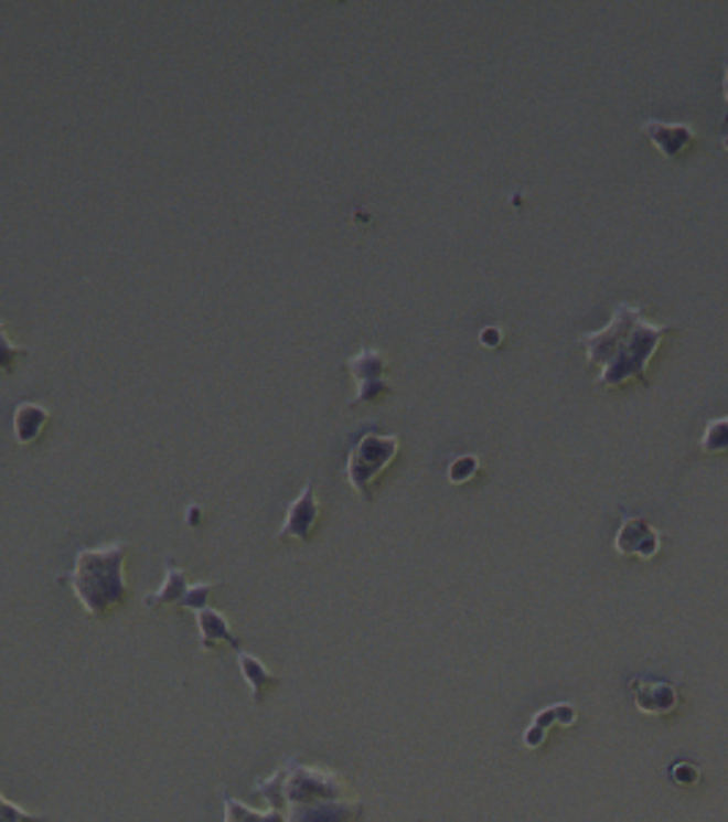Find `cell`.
Segmentation results:
<instances>
[{"instance_id": "7c38bea8", "label": "cell", "mask_w": 728, "mask_h": 822, "mask_svg": "<svg viewBox=\"0 0 728 822\" xmlns=\"http://www.w3.org/2000/svg\"><path fill=\"white\" fill-rule=\"evenodd\" d=\"M197 628H201V650L203 653H208V650H214L217 644H231L233 650H242V642H238V637H233L231 631V622H227V617L222 615V611L217 609H203L197 611Z\"/></svg>"}, {"instance_id": "5bb4252c", "label": "cell", "mask_w": 728, "mask_h": 822, "mask_svg": "<svg viewBox=\"0 0 728 822\" xmlns=\"http://www.w3.org/2000/svg\"><path fill=\"white\" fill-rule=\"evenodd\" d=\"M236 661H238V672H242V677L247 680L249 691H253V702H255V705H260V702H264L266 691H269L271 685L280 683V677H277L275 672H269V666H266L260 658L244 653V650H238Z\"/></svg>"}, {"instance_id": "8fae6325", "label": "cell", "mask_w": 728, "mask_h": 822, "mask_svg": "<svg viewBox=\"0 0 728 822\" xmlns=\"http://www.w3.org/2000/svg\"><path fill=\"white\" fill-rule=\"evenodd\" d=\"M186 589H190V576H186L184 568H179V565L168 557L164 559L162 584H159L153 593L146 595L143 606L148 611H157V609H162V606H179Z\"/></svg>"}, {"instance_id": "7402d4cb", "label": "cell", "mask_w": 728, "mask_h": 822, "mask_svg": "<svg viewBox=\"0 0 728 822\" xmlns=\"http://www.w3.org/2000/svg\"><path fill=\"white\" fill-rule=\"evenodd\" d=\"M0 822H44L42 814H31L22 807L11 803L9 798L0 792Z\"/></svg>"}, {"instance_id": "9a60e30c", "label": "cell", "mask_w": 728, "mask_h": 822, "mask_svg": "<svg viewBox=\"0 0 728 822\" xmlns=\"http://www.w3.org/2000/svg\"><path fill=\"white\" fill-rule=\"evenodd\" d=\"M532 724L548 729V733H550V727H576L578 711L570 705V702H556V705L543 707V711L532 718Z\"/></svg>"}, {"instance_id": "484cf974", "label": "cell", "mask_w": 728, "mask_h": 822, "mask_svg": "<svg viewBox=\"0 0 728 822\" xmlns=\"http://www.w3.org/2000/svg\"><path fill=\"white\" fill-rule=\"evenodd\" d=\"M724 96H726V102H728V61H726V66H724Z\"/></svg>"}, {"instance_id": "5b68a950", "label": "cell", "mask_w": 728, "mask_h": 822, "mask_svg": "<svg viewBox=\"0 0 728 822\" xmlns=\"http://www.w3.org/2000/svg\"><path fill=\"white\" fill-rule=\"evenodd\" d=\"M349 373L356 382V395L351 398V406L373 404L375 398H381L384 393H389V382H386V354L378 349H360V354L351 356L345 362Z\"/></svg>"}, {"instance_id": "52a82bcc", "label": "cell", "mask_w": 728, "mask_h": 822, "mask_svg": "<svg viewBox=\"0 0 728 822\" xmlns=\"http://www.w3.org/2000/svg\"><path fill=\"white\" fill-rule=\"evenodd\" d=\"M318 515H321V504L315 499V485L307 483L304 489L299 491V497L288 504L286 521H282L280 532L277 537H293V541H310L312 530L318 524Z\"/></svg>"}, {"instance_id": "2e32d148", "label": "cell", "mask_w": 728, "mask_h": 822, "mask_svg": "<svg viewBox=\"0 0 728 822\" xmlns=\"http://www.w3.org/2000/svg\"><path fill=\"white\" fill-rule=\"evenodd\" d=\"M225 822H286V814L269 809V812H258L249 809L247 803L236 801V798H225Z\"/></svg>"}, {"instance_id": "ffe728a7", "label": "cell", "mask_w": 728, "mask_h": 822, "mask_svg": "<svg viewBox=\"0 0 728 822\" xmlns=\"http://www.w3.org/2000/svg\"><path fill=\"white\" fill-rule=\"evenodd\" d=\"M668 779L674 781V787H696L698 781H702V768H698L696 762H690V759H679V762H674L668 768Z\"/></svg>"}, {"instance_id": "30bf717a", "label": "cell", "mask_w": 728, "mask_h": 822, "mask_svg": "<svg viewBox=\"0 0 728 822\" xmlns=\"http://www.w3.org/2000/svg\"><path fill=\"white\" fill-rule=\"evenodd\" d=\"M641 129H644L646 138L652 140V146H655L665 160H676L696 140V129L690 124H665L657 121V118H646L641 124Z\"/></svg>"}, {"instance_id": "4316f807", "label": "cell", "mask_w": 728, "mask_h": 822, "mask_svg": "<svg viewBox=\"0 0 728 822\" xmlns=\"http://www.w3.org/2000/svg\"><path fill=\"white\" fill-rule=\"evenodd\" d=\"M720 143H724V149H726V151H728V132H726V135H724V138H720Z\"/></svg>"}, {"instance_id": "ac0fdd59", "label": "cell", "mask_w": 728, "mask_h": 822, "mask_svg": "<svg viewBox=\"0 0 728 822\" xmlns=\"http://www.w3.org/2000/svg\"><path fill=\"white\" fill-rule=\"evenodd\" d=\"M25 356H28L25 345L14 343V340L9 338V332H6L3 321H0V373L14 371V367L20 365V360H25Z\"/></svg>"}, {"instance_id": "ba28073f", "label": "cell", "mask_w": 728, "mask_h": 822, "mask_svg": "<svg viewBox=\"0 0 728 822\" xmlns=\"http://www.w3.org/2000/svg\"><path fill=\"white\" fill-rule=\"evenodd\" d=\"M630 688H633L635 711H641L644 716H668L679 707V691L665 680L635 677Z\"/></svg>"}, {"instance_id": "cb8c5ba5", "label": "cell", "mask_w": 728, "mask_h": 822, "mask_svg": "<svg viewBox=\"0 0 728 822\" xmlns=\"http://www.w3.org/2000/svg\"><path fill=\"white\" fill-rule=\"evenodd\" d=\"M480 343L485 345V349H496V345L502 343V332H499V329H493V327L491 329H482Z\"/></svg>"}, {"instance_id": "9c48e42d", "label": "cell", "mask_w": 728, "mask_h": 822, "mask_svg": "<svg viewBox=\"0 0 728 822\" xmlns=\"http://www.w3.org/2000/svg\"><path fill=\"white\" fill-rule=\"evenodd\" d=\"M362 801L338 798V801H315L307 807H293L286 812V822H360Z\"/></svg>"}, {"instance_id": "e0dca14e", "label": "cell", "mask_w": 728, "mask_h": 822, "mask_svg": "<svg viewBox=\"0 0 728 822\" xmlns=\"http://www.w3.org/2000/svg\"><path fill=\"white\" fill-rule=\"evenodd\" d=\"M214 587L217 584L214 581H197V584H190V589L184 593V598H181V609H190V611H203V609H212V595H214Z\"/></svg>"}, {"instance_id": "44dd1931", "label": "cell", "mask_w": 728, "mask_h": 822, "mask_svg": "<svg viewBox=\"0 0 728 822\" xmlns=\"http://www.w3.org/2000/svg\"><path fill=\"white\" fill-rule=\"evenodd\" d=\"M477 469H480V458H477V456H458L452 463H449V469H447L449 483H452V485L469 483V480L477 474Z\"/></svg>"}, {"instance_id": "277c9868", "label": "cell", "mask_w": 728, "mask_h": 822, "mask_svg": "<svg viewBox=\"0 0 728 822\" xmlns=\"http://www.w3.org/2000/svg\"><path fill=\"white\" fill-rule=\"evenodd\" d=\"M397 450H400V439L397 436L384 434H362L360 441L351 450L349 463H345V480L351 489H356L364 499H373V480L395 461Z\"/></svg>"}, {"instance_id": "3957f363", "label": "cell", "mask_w": 728, "mask_h": 822, "mask_svg": "<svg viewBox=\"0 0 728 822\" xmlns=\"http://www.w3.org/2000/svg\"><path fill=\"white\" fill-rule=\"evenodd\" d=\"M253 792L269 801L271 809L286 814L293 807L349 798V784H345L343 776L332 773V770L312 768V765L299 762V759H288L269 779L258 781Z\"/></svg>"}, {"instance_id": "6da1fadb", "label": "cell", "mask_w": 728, "mask_h": 822, "mask_svg": "<svg viewBox=\"0 0 728 822\" xmlns=\"http://www.w3.org/2000/svg\"><path fill=\"white\" fill-rule=\"evenodd\" d=\"M668 324H652L639 308L619 302L613 308L611 321L597 332H586L578 338L589 365H600L597 387H619L628 378H635L650 387L646 367L663 343Z\"/></svg>"}, {"instance_id": "d6986e66", "label": "cell", "mask_w": 728, "mask_h": 822, "mask_svg": "<svg viewBox=\"0 0 728 822\" xmlns=\"http://www.w3.org/2000/svg\"><path fill=\"white\" fill-rule=\"evenodd\" d=\"M704 452H726L728 450V417H718L707 423L702 436Z\"/></svg>"}, {"instance_id": "7a4b0ae2", "label": "cell", "mask_w": 728, "mask_h": 822, "mask_svg": "<svg viewBox=\"0 0 728 822\" xmlns=\"http://www.w3.org/2000/svg\"><path fill=\"white\" fill-rule=\"evenodd\" d=\"M127 554V543H105V546L96 548H79L77 557H74L72 574L61 578L77 595L79 606L90 617H96V620L127 604L129 587L127 576H124Z\"/></svg>"}, {"instance_id": "d4e9b609", "label": "cell", "mask_w": 728, "mask_h": 822, "mask_svg": "<svg viewBox=\"0 0 728 822\" xmlns=\"http://www.w3.org/2000/svg\"><path fill=\"white\" fill-rule=\"evenodd\" d=\"M197 515H201V508H190V510H186V524H190V526L201 524V519H197Z\"/></svg>"}, {"instance_id": "603a6c76", "label": "cell", "mask_w": 728, "mask_h": 822, "mask_svg": "<svg viewBox=\"0 0 728 822\" xmlns=\"http://www.w3.org/2000/svg\"><path fill=\"white\" fill-rule=\"evenodd\" d=\"M545 740H548V729L537 727V724H528V727L523 729V746H526L528 751H537V748H543Z\"/></svg>"}, {"instance_id": "8992f818", "label": "cell", "mask_w": 728, "mask_h": 822, "mask_svg": "<svg viewBox=\"0 0 728 822\" xmlns=\"http://www.w3.org/2000/svg\"><path fill=\"white\" fill-rule=\"evenodd\" d=\"M660 541H663V535L644 519H624L617 537H613V548L622 557L652 559L660 552Z\"/></svg>"}, {"instance_id": "4fadbf2b", "label": "cell", "mask_w": 728, "mask_h": 822, "mask_svg": "<svg viewBox=\"0 0 728 822\" xmlns=\"http://www.w3.org/2000/svg\"><path fill=\"white\" fill-rule=\"evenodd\" d=\"M50 423V412L42 404H17L14 409V441L17 445H33L42 436L44 425Z\"/></svg>"}]
</instances>
